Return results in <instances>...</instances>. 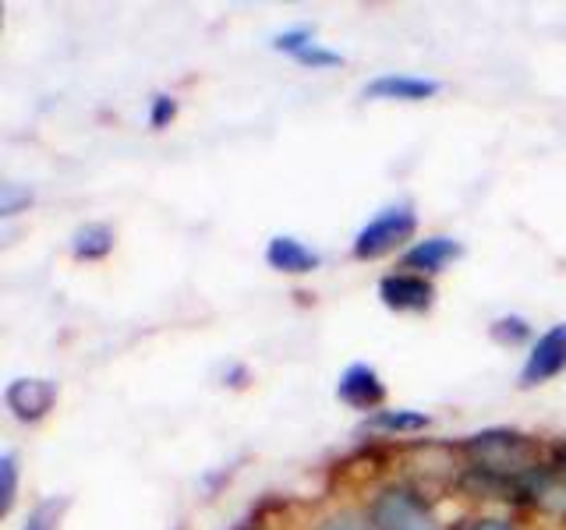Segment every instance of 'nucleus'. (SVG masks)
<instances>
[{
    "label": "nucleus",
    "mask_w": 566,
    "mask_h": 530,
    "mask_svg": "<svg viewBox=\"0 0 566 530\" xmlns=\"http://www.w3.org/2000/svg\"><path fill=\"white\" fill-rule=\"evenodd\" d=\"M67 509H71L67 495H50V499H40V502L29 509L22 530H61Z\"/></svg>",
    "instance_id": "f8f14e48"
},
{
    "label": "nucleus",
    "mask_w": 566,
    "mask_h": 530,
    "mask_svg": "<svg viewBox=\"0 0 566 530\" xmlns=\"http://www.w3.org/2000/svg\"><path fill=\"white\" fill-rule=\"evenodd\" d=\"M379 297L389 311H400V315H421L432 308L436 300V287L429 276L421 273H394V276H382L379 283Z\"/></svg>",
    "instance_id": "39448f33"
},
{
    "label": "nucleus",
    "mask_w": 566,
    "mask_h": 530,
    "mask_svg": "<svg viewBox=\"0 0 566 530\" xmlns=\"http://www.w3.org/2000/svg\"><path fill=\"white\" fill-rule=\"evenodd\" d=\"M14 495H18V459L14 453H4L0 456V512L14 509Z\"/></svg>",
    "instance_id": "2eb2a0df"
},
{
    "label": "nucleus",
    "mask_w": 566,
    "mask_h": 530,
    "mask_svg": "<svg viewBox=\"0 0 566 530\" xmlns=\"http://www.w3.org/2000/svg\"><path fill=\"white\" fill-rule=\"evenodd\" d=\"M453 258H460V244L453 237H424L411 252H403V265L407 269H418L421 276L439 273L442 265H450Z\"/></svg>",
    "instance_id": "9d476101"
},
{
    "label": "nucleus",
    "mask_w": 566,
    "mask_h": 530,
    "mask_svg": "<svg viewBox=\"0 0 566 530\" xmlns=\"http://www.w3.org/2000/svg\"><path fill=\"white\" fill-rule=\"evenodd\" d=\"M294 61H297V64H305V67H333V64H344L340 53H333V50L318 46V43H312L308 50H301Z\"/></svg>",
    "instance_id": "dca6fc26"
},
{
    "label": "nucleus",
    "mask_w": 566,
    "mask_h": 530,
    "mask_svg": "<svg viewBox=\"0 0 566 530\" xmlns=\"http://www.w3.org/2000/svg\"><path fill=\"white\" fill-rule=\"evenodd\" d=\"M439 82L415 78V75H379L365 85V99H400V103H421L439 96Z\"/></svg>",
    "instance_id": "6e6552de"
},
{
    "label": "nucleus",
    "mask_w": 566,
    "mask_h": 530,
    "mask_svg": "<svg viewBox=\"0 0 566 530\" xmlns=\"http://www.w3.org/2000/svg\"><path fill=\"white\" fill-rule=\"evenodd\" d=\"M174 117H177V99L167 96V93L153 96V106H149V124H153V128H167Z\"/></svg>",
    "instance_id": "f3484780"
},
{
    "label": "nucleus",
    "mask_w": 566,
    "mask_h": 530,
    "mask_svg": "<svg viewBox=\"0 0 566 530\" xmlns=\"http://www.w3.org/2000/svg\"><path fill=\"white\" fill-rule=\"evenodd\" d=\"M464 449L474 456L478 470L495 474L500 481H510V474L521 477L531 467V453H535V446H531L524 435H513V432L474 435V438L464 442Z\"/></svg>",
    "instance_id": "f03ea898"
},
{
    "label": "nucleus",
    "mask_w": 566,
    "mask_h": 530,
    "mask_svg": "<svg viewBox=\"0 0 566 530\" xmlns=\"http://www.w3.org/2000/svg\"><path fill=\"white\" fill-rule=\"evenodd\" d=\"M265 262L273 265L276 273H287V276H305L318 269V258L312 247H305L297 237H273L265 244Z\"/></svg>",
    "instance_id": "1a4fd4ad"
},
{
    "label": "nucleus",
    "mask_w": 566,
    "mask_h": 530,
    "mask_svg": "<svg viewBox=\"0 0 566 530\" xmlns=\"http://www.w3.org/2000/svg\"><path fill=\"white\" fill-rule=\"evenodd\" d=\"M336 396H340V403L354 406V411H371V406L386 400V385L371 364H350L340 382H336Z\"/></svg>",
    "instance_id": "0eeeda50"
},
{
    "label": "nucleus",
    "mask_w": 566,
    "mask_h": 530,
    "mask_svg": "<svg viewBox=\"0 0 566 530\" xmlns=\"http://www.w3.org/2000/svg\"><path fill=\"white\" fill-rule=\"evenodd\" d=\"M418 230V212L400 202V205H389L382 212H376L358 234H354V244H350V252L354 258H361V262H376L382 255H389L394 247H400L403 241H411V234Z\"/></svg>",
    "instance_id": "f257e3e1"
},
{
    "label": "nucleus",
    "mask_w": 566,
    "mask_h": 530,
    "mask_svg": "<svg viewBox=\"0 0 566 530\" xmlns=\"http://www.w3.org/2000/svg\"><path fill=\"white\" fill-rule=\"evenodd\" d=\"M315 40H312V29H291V32H283V35H276V50H283V53H291V57H297L301 50H308Z\"/></svg>",
    "instance_id": "a211bd4d"
},
{
    "label": "nucleus",
    "mask_w": 566,
    "mask_h": 530,
    "mask_svg": "<svg viewBox=\"0 0 566 530\" xmlns=\"http://www.w3.org/2000/svg\"><path fill=\"white\" fill-rule=\"evenodd\" d=\"M29 202H32V194L22 191L18 184H4V188H0V212H4V216H14V212H22Z\"/></svg>",
    "instance_id": "6ab92c4d"
},
{
    "label": "nucleus",
    "mask_w": 566,
    "mask_h": 530,
    "mask_svg": "<svg viewBox=\"0 0 566 530\" xmlns=\"http://www.w3.org/2000/svg\"><path fill=\"white\" fill-rule=\"evenodd\" d=\"M4 403H8V411L18 421L35 424V421H43L53 411V403H57V382H50V379H14L4 389Z\"/></svg>",
    "instance_id": "423d86ee"
},
{
    "label": "nucleus",
    "mask_w": 566,
    "mask_h": 530,
    "mask_svg": "<svg viewBox=\"0 0 566 530\" xmlns=\"http://www.w3.org/2000/svg\"><path fill=\"white\" fill-rule=\"evenodd\" d=\"M318 530H371V523L361 520L358 512H336V517H329Z\"/></svg>",
    "instance_id": "aec40b11"
},
{
    "label": "nucleus",
    "mask_w": 566,
    "mask_h": 530,
    "mask_svg": "<svg viewBox=\"0 0 566 530\" xmlns=\"http://www.w3.org/2000/svg\"><path fill=\"white\" fill-rule=\"evenodd\" d=\"M468 530H513L506 520H474Z\"/></svg>",
    "instance_id": "412c9836"
},
{
    "label": "nucleus",
    "mask_w": 566,
    "mask_h": 530,
    "mask_svg": "<svg viewBox=\"0 0 566 530\" xmlns=\"http://www.w3.org/2000/svg\"><path fill=\"white\" fill-rule=\"evenodd\" d=\"M114 252V230L106 223H85L71 234V255L78 262H99Z\"/></svg>",
    "instance_id": "9b49d317"
},
{
    "label": "nucleus",
    "mask_w": 566,
    "mask_h": 530,
    "mask_svg": "<svg viewBox=\"0 0 566 530\" xmlns=\"http://www.w3.org/2000/svg\"><path fill=\"white\" fill-rule=\"evenodd\" d=\"M489 332H492V340H495V343L517 347V343H524L527 336H531V326L524 322V318H517V315H506V318H495Z\"/></svg>",
    "instance_id": "4468645a"
},
{
    "label": "nucleus",
    "mask_w": 566,
    "mask_h": 530,
    "mask_svg": "<svg viewBox=\"0 0 566 530\" xmlns=\"http://www.w3.org/2000/svg\"><path fill=\"white\" fill-rule=\"evenodd\" d=\"M376 432H389V435H411V432H424L429 428V414L421 411H379L376 417L368 421Z\"/></svg>",
    "instance_id": "ddd939ff"
},
{
    "label": "nucleus",
    "mask_w": 566,
    "mask_h": 530,
    "mask_svg": "<svg viewBox=\"0 0 566 530\" xmlns=\"http://www.w3.org/2000/svg\"><path fill=\"white\" fill-rule=\"evenodd\" d=\"M559 371H566V322L545 329L535 347H531L527 361L521 368V385H542V382H553Z\"/></svg>",
    "instance_id": "20e7f679"
},
{
    "label": "nucleus",
    "mask_w": 566,
    "mask_h": 530,
    "mask_svg": "<svg viewBox=\"0 0 566 530\" xmlns=\"http://www.w3.org/2000/svg\"><path fill=\"white\" fill-rule=\"evenodd\" d=\"M371 530H439L436 512L411 488H382L368 509Z\"/></svg>",
    "instance_id": "7ed1b4c3"
}]
</instances>
